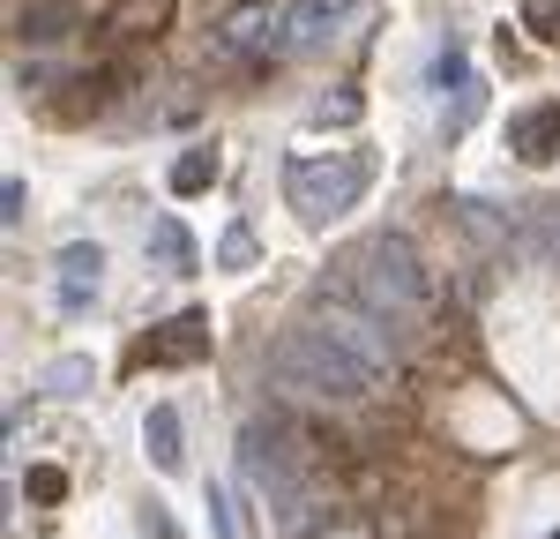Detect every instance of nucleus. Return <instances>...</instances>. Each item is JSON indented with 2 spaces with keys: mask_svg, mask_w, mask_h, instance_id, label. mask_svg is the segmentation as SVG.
I'll return each instance as SVG.
<instances>
[{
  "mask_svg": "<svg viewBox=\"0 0 560 539\" xmlns=\"http://www.w3.org/2000/svg\"><path fill=\"white\" fill-rule=\"evenodd\" d=\"M329 285L366 300L382 322H433V270L404 232H374L366 248H351Z\"/></svg>",
  "mask_w": 560,
  "mask_h": 539,
  "instance_id": "obj_1",
  "label": "nucleus"
},
{
  "mask_svg": "<svg viewBox=\"0 0 560 539\" xmlns=\"http://www.w3.org/2000/svg\"><path fill=\"white\" fill-rule=\"evenodd\" d=\"M269 382H277L284 398H306V404H366V398H374V382L329 345V330H322L314 314H300V322L277 337V353H269Z\"/></svg>",
  "mask_w": 560,
  "mask_h": 539,
  "instance_id": "obj_2",
  "label": "nucleus"
},
{
  "mask_svg": "<svg viewBox=\"0 0 560 539\" xmlns=\"http://www.w3.org/2000/svg\"><path fill=\"white\" fill-rule=\"evenodd\" d=\"M382 173V158H374V142H359V150H306V158H284V203H292V218L300 225H337L374 187Z\"/></svg>",
  "mask_w": 560,
  "mask_h": 539,
  "instance_id": "obj_3",
  "label": "nucleus"
},
{
  "mask_svg": "<svg viewBox=\"0 0 560 539\" xmlns=\"http://www.w3.org/2000/svg\"><path fill=\"white\" fill-rule=\"evenodd\" d=\"M314 322L329 330V345L374 382V398H388L396 382H404V353H396V337H388V322L366 300H351V293H337V285H322V300H314Z\"/></svg>",
  "mask_w": 560,
  "mask_h": 539,
  "instance_id": "obj_4",
  "label": "nucleus"
},
{
  "mask_svg": "<svg viewBox=\"0 0 560 539\" xmlns=\"http://www.w3.org/2000/svg\"><path fill=\"white\" fill-rule=\"evenodd\" d=\"M217 53H224V60L284 53V8H269V0H240V8L217 23Z\"/></svg>",
  "mask_w": 560,
  "mask_h": 539,
  "instance_id": "obj_5",
  "label": "nucleus"
},
{
  "mask_svg": "<svg viewBox=\"0 0 560 539\" xmlns=\"http://www.w3.org/2000/svg\"><path fill=\"white\" fill-rule=\"evenodd\" d=\"M128 359L135 367H187V359H210V314L187 308V314H173V322H158V337H142Z\"/></svg>",
  "mask_w": 560,
  "mask_h": 539,
  "instance_id": "obj_6",
  "label": "nucleus"
},
{
  "mask_svg": "<svg viewBox=\"0 0 560 539\" xmlns=\"http://www.w3.org/2000/svg\"><path fill=\"white\" fill-rule=\"evenodd\" d=\"M351 15H359V0H284V53L329 45Z\"/></svg>",
  "mask_w": 560,
  "mask_h": 539,
  "instance_id": "obj_7",
  "label": "nucleus"
},
{
  "mask_svg": "<svg viewBox=\"0 0 560 539\" xmlns=\"http://www.w3.org/2000/svg\"><path fill=\"white\" fill-rule=\"evenodd\" d=\"M97 277H105V248L97 240H75V248H60V308L83 314L97 300Z\"/></svg>",
  "mask_w": 560,
  "mask_h": 539,
  "instance_id": "obj_8",
  "label": "nucleus"
},
{
  "mask_svg": "<svg viewBox=\"0 0 560 539\" xmlns=\"http://www.w3.org/2000/svg\"><path fill=\"white\" fill-rule=\"evenodd\" d=\"M509 150H516L523 165L560 158V105H523L516 121H509Z\"/></svg>",
  "mask_w": 560,
  "mask_h": 539,
  "instance_id": "obj_9",
  "label": "nucleus"
},
{
  "mask_svg": "<svg viewBox=\"0 0 560 539\" xmlns=\"http://www.w3.org/2000/svg\"><path fill=\"white\" fill-rule=\"evenodd\" d=\"M165 23H173V0H120V8L105 15V38L113 45H150Z\"/></svg>",
  "mask_w": 560,
  "mask_h": 539,
  "instance_id": "obj_10",
  "label": "nucleus"
},
{
  "mask_svg": "<svg viewBox=\"0 0 560 539\" xmlns=\"http://www.w3.org/2000/svg\"><path fill=\"white\" fill-rule=\"evenodd\" d=\"M113 90H120V68H90V76H68V83H60V98H52V113H60V121H90V113H97Z\"/></svg>",
  "mask_w": 560,
  "mask_h": 539,
  "instance_id": "obj_11",
  "label": "nucleus"
},
{
  "mask_svg": "<svg viewBox=\"0 0 560 539\" xmlns=\"http://www.w3.org/2000/svg\"><path fill=\"white\" fill-rule=\"evenodd\" d=\"M142 443H150V465H158V472H187V435H179V404H150V420H142Z\"/></svg>",
  "mask_w": 560,
  "mask_h": 539,
  "instance_id": "obj_12",
  "label": "nucleus"
},
{
  "mask_svg": "<svg viewBox=\"0 0 560 539\" xmlns=\"http://www.w3.org/2000/svg\"><path fill=\"white\" fill-rule=\"evenodd\" d=\"M75 31V0H23V15H15V38L23 45H52Z\"/></svg>",
  "mask_w": 560,
  "mask_h": 539,
  "instance_id": "obj_13",
  "label": "nucleus"
},
{
  "mask_svg": "<svg viewBox=\"0 0 560 539\" xmlns=\"http://www.w3.org/2000/svg\"><path fill=\"white\" fill-rule=\"evenodd\" d=\"M150 263H158V277H187L195 270V232L179 218H158L150 225Z\"/></svg>",
  "mask_w": 560,
  "mask_h": 539,
  "instance_id": "obj_14",
  "label": "nucleus"
},
{
  "mask_svg": "<svg viewBox=\"0 0 560 539\" xmlns=\"http://www.w3.org/2000/svg\"><path fill=\"white\" fill-rule=\"evenodd\" d=\"M173 195H202V187H217V150L210 142H195V150H179L173 158Z\"/></svg>",
  "mask_w": 560,
  "mask_h": 539,
  "instance_id": "obj_15",
  "label": "nucleus"
},
{
  "mask_svg": "<svg viewBox=\"0 0 560 539\" xmlns=\"http://www.w3.org/2000/svg\"><path fill=\"white\" fill-rule=\"evenodd\" d=\"M255 263H261L255 225H247V218H232V225H224V240H217V270H255Z\"/></svg>",
  "mask_w": 560,
  "mask_h": 539,
  "instance_id": "obj_16",
  "label": "nucleus"
},
{
  "mask_svg": "<svg viewBox=\"0 0 560 539\" xmlns=\"http://www.w3.org/2000/svg\"><path fill=\"white\" fill-rule=\"evenodd\" d=\"M300 532L306 539H374V525H366L359 509H322V517H306Z\"/></svg>",
  "mask_w": 560,
  "mask_h": 539,
  "instance_id": "obj_17",
  "label": "nucleus"
},
{
  "mask_svg": "<svg viewBox=\"0 0 560 539\" xmlns=\"http://www.w3.org/2000/svg\"><path fill=\"white\" fill-rule=\"evenodd\" d=\"M456 210H464V225H471L478 240H493V248L509 240V218H501V203H486V195H464Z\"/></svg>",
  "mask_w": 560,
  "mask_h": 539,
  "instance_id": "obj_18",
  "label": "nucleus"
},
{
  "mask_svg": "<svg viewBox=\"0 0 560 539\" xmlns=\"http://www.w3.org/2000/svg\"><path fill=\"white\" fill-rule=\"evenodd\" d=\"M83 382H90V359H83V353H75V359H52V367L38 375V390H45V398H75Z\"/></svg>",
  "mask_w": 560,
  "mask_h": 539,
  "instance_id": "obj_19",
  "label": "nucleus"
},
{
  "mask_svg": "<svg viewBox=\"0 0 560 539\" xmlns=\"http://www.w3.org/2000/svg\"><path fill=\"white\" fill-rule=\"evenodd\" d=\"M345 121H359V90H351V83H337L314 113H306V128H345Z\"/></svg>",
  "mask_w": 560,
  "mask_h": 539,
  "instance_id": "obj_20",
  "label": "nucleus"
},
{
  "mask_svg": "<svg viewBox=\"0 0 560 539\" xmlns=\"http://www.w3.org/2000/svg\"><path fill=\"white\" fill-rule=\"evenodd\" d=\"M23 494H31V502H60V494H68V472H60V465H31V472H23Z\"/></svg>",
  "mask_w": 560,
  "mask_h": 539,
  "instance_id": "obj_21",
  "label": "nucleus"
},
{
  "mask_svg": "<svg viewBox=\"0 0 560 539\" xmlns=\"http://www.w3.org/2000/svg\"><path fill=\"white\" fill-rule=\"evenodd\" d=\"M523 23H530L546 45H560V0H530V8H523Z\"/></svg>",
  "mask_w": 560,
  "mask_h": 539,
  "instance_id": "obj_22",
  "label": "nucleus"
},
{
  "mask_svg": "<svg viewBox=\"0 0 560 539\" xmlns=\"http://www.w3.org/2000/svg\"><path fill=\"white\" fill-rule=\"evenodd\" d=\"M210 532H217V539H240V517H232L224 488H210Z\"/></svg>",
  "mask_w": 560,
  "mask_h": 539,
  "instance_id": "obj_23",
  "label": "nucleus"
},
{
  "mask_svg": "<svg viewBox=\"0 0 560 539\" xmlns=\"http://www.w3.org/2000/svg\"><path fill=\"white\" fill-rule=\"evenodd\" d=\"M135 517H142V532H150V539H173V525H165V502H135Z\"/></svg>",
  "mask_w": 560,
  "mask_h": 539,
  "instance_id": "obj_24",
  "label": "nucleus"
},
{
  "mask_svg": "<svg viewBox=\"0 0 560 539\" xmlns=\"http://www.w3.org/2000/svg\"><path fill=\"white\" fill-rule=\"evenodd\" d=\"M433 83H464V53H456V45L433 60Z\"/></svg>",
  "mask_w": 560,
  "mask_h": 539,
  "instance_id": "obj_25",
  "label": "nucleus"
},
{
  "mask_svg": "<svg viewBox=\"0 0 560 539\" xmlns=\"http://www.w3.org/2000/svg\"><path fill=\"white\" fill-rule=\"evenodd\" d=\"M0 218H8V225L23 218V180H8V187H0Z\"/></svg>",
  "mask_w": 560,
  "mask_h": 539,
  "instance_id": "obj_26",
  "label": "nucleus"
}]
</instances>
